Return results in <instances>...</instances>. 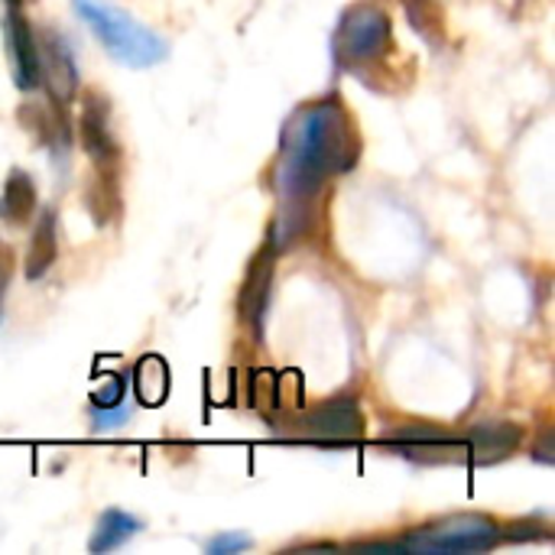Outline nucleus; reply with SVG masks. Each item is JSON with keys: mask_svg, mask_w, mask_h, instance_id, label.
Returning a JSON list of instances; mask_svg holds the SVG:
<instances>
[{"mask_svg": "<svg viewBox=\"0 0 555 555\" xmlns=\"http://www.w3.org/2000/svg\"><path fill=\"white\" fill-rule=\"evenodd\" d=\"M361 159V137L351 111L338 98L302 107L283 130V156L276 166V247L302 241L315 218L322 189L332 176H345Z\"/></svg>", "mask_w": 555, "mask_h": 555, "instance_id": "nucleus-1", "label": "nucleus"}, {"mask_svg": "<svg viewBox=\"0 0 555 555\" xmlns=\"http://www.w3.org/2000/svg\"><path fill=\"white\" fill-rule=\"evenodd\" d=\"M75 13L88 23L98 42L127 68H153L169 55V42L150 29L146 23L133 20L127 10L104 3V0H72Z\"/></svg>", "mask_w": 555, "mask_h": 555, "instance_id": "nucleus-2", "label": "nucleus"}, {"mask_svg": "<svg viewBox=\"0 0 555 555\" xmlns=\"http://www.w3.org/2000/svg\"><path fill=\"white\" fill-rule=\"evenodd\" d=\"M498 543H504V527L498 520H491L488 514H455L429 527L410 530L403 540L393 543V550L420 555L488 553Z\"/></svg>", "mask_w": 555, "mask_h": 555, "instance_id": "nucleus-3", "label": "nucleus"}, {"mask_svg": "<svg viewBox=\"0 0 555 555\" xmlns=\"http://www.w3.org/2000/svg\"><path fill=\"white\" fill-rule=\"evenodd\" d=\"M393 49V23L384 7L358 3L351 7L335 29V55L345 68H374Z\"/></svg>", "mask_w": 555, "mask_h": 555, "instance_id": "nucleus-4", "label": "nucleus"}, {"mask_svg": "<svg viewBox=\"0 0 555 555\" xmlns=\"http://www.w3.org/2000/svg\"><path fill=\"white\" fill-rule=\"evenodd\" d=\"M289 439L309 442V446H351L364 439V413L354 397H335L306 416H299L289 429Z\"/></svg>", "mask_w": 555, "mask_h": 555, "instance_id": "nucleus-5", "label": "nucleus"}, {"mask_svg": "<svg viewBox=\"0 0 555 555\" xmlns=\"http://www.w3.org/2000/svg\"><path fill=\"white\" fill-rule=\"evenodd\" d=\"M380 442L390 446V449H397V452L406 455L410 462H420V465L468 462L465 436H455V433H449V429H442V426H433V423L397 426V429H390Z\"/></svg>", "mask_w": 555, "mask_h": 555, "instance_id": "nucleus-6", "label": "nucleus"}, {"mask_svg": "<svg viewBox=\"0 0 555 555\" xmlns=\"http://www.w3.org/2000/svg\"><path fill=\"white\" fill-rule=\"evenodd\" d=\"M273 270H276V241L270 237L250 260L247 276L241 283V299H237V315L241 325L260 341L267 332V315H270V299H273Z\"/></svg>", "mask_w": 555, "mask_h": 555, "instance_id": "nucleus-7", "label": "nucleus"}, {"mask_svg": "<svg viewBox=\"0 0 555 555\" xmlns=\"http://www.w3.org/2000/svg\"><path fill=\"white\" fill-rule=\"evenodd\" d=\"M36 42H39V75H42L46 88L52 91V101L68 104L81 88L75 52H72L68 39L46 26V29H36Z\"/></svg>", "mask_w": 555, "mask_h": 555, "instance_id": "nucleus-8", "label": "nucleus"}, {"mask_svg": "<svg viewBox=\"0 0 555 555\" xmlns=\"http://www.w3.org/2000/svg\"><path fill=\"white\" fill-rule=\"evenodd\" d=\"M81 146L91 156L98 172H117L120 163V146L111 130V101L98 91L85 94L81 107Z\"/></svg>", "mask_w": 555, "mask_h": 555, "instance_id": "nucleus-9", "label": "nucleus"}, {"mask_svg": "<svg viewBox=\"0 0 555 555\" xmlns=\"http://www.w3.org/2000/svg\"><path fill=\"white\" fill-rule=\"evenodd\" d=\"M3 36H7V59H10V75L20 91H36L42 85L39 75V42L36 29L29 20L13 7L3 20Z\"/></svg>", "mask_w": 555, "mask_h": 555, "instance_id": "nucleus-10", "label": "nucleus"}, {"mask_svg": "<svg viewBox=\"0 0 555 555\" xmlns=\"http://www.w3.org/2000/svg\"><path fill=\"white\" fill-rule=\"evenodd\" d=\"M468 462L475 465H498L507 462L524 446V429L517 423H475L465 433Z\"/></svg>", "mask_w": 555, "mask_h": 555, "instance_id": "nucleus-11", "label": "nucleus"}, {"mask_svg": "<svg viewBox=\"0 0 555 555\" xmlns=\"http://www.w3.org/2000/svg\"><path fill=\"white\" fill-rule=\"evenodd\" d=\"M55 260H59V218L52 208H42L26 250V276L42 280L55 267Z\"/></svg>", "mask_w": 555, "mask_h": 555, "instance_id": "nucleus-12", "label": "nucleus"}, {"mask_svg": "<svg viewBox=\"0 0 555 555\" xmlns=\"http://www.w3.org/2000/svg\"><path fill=\"white\" fill-rule=\"evenodd\" d=\"M36 215V182L29 179L26 169H10L3 192H0V221L3 224H26Z\"/></svg>", "mask_w": 555, "mask_h": 555, "instance_id": "nucleus-13", "label": "nucleus"}, {"mask_svg": "<svg viewBox=\"0 0 555 555\" xmlns=\"http://www.w3.org/2000/svg\"><path fill=\"white\" fill-rule=\"evenodd\" d=\"M140 530H143V520H137V517L127 514V511L111 507V511H104V514L98 517L94 533H91V540H88V553L101 555L111 553V550H120V546L130 543Z\"/></svg>", "mask_w": 555, "mask_h": 555, "instance_id": "nucleus-14", "label": "nucleus"}, {"mask_svg": "<svg viewBox=\"0 0 555 555\" xmlns=\"http://www.w3.org/2000/svg\"><path fill=\"white\" fill-rule=\"evenodd\" d=\"M133 390H137V400L143 406H159L169 393V367L163 358L156 354H146L137 361L133 367Z\"/></svg>", "mask_w": 555, "mask_h": 555, "instance_id": "nucleus-15", "label": "nucleus"}, {"mask_svg": "<svg viewBox=\"0 0 555 555\" xmlns=\"http://www.w3.org/2000/svg\"><path fill=\"white\" fill-rule=\"evenodd\" d=\"M406 16L420 29L423 39L439 42V36H442V16H439V7L433 0H406Z\"/></svg>", "mask_w": 555, "mask_h": 555, "instance_id": "nucleus-16", "label": "nucleus"}, {"mask_svg": "<svg viewBox=\"0 0 555 555\" xmlns=\"http://www.w3.org/2000/svg\"><path fill=\"white\" fill-rule=\"evenodd\" d=\"M124 393H127V374H114L101 390L91 393V410H114V406H124Z\"/></svg>", "mask_w": 555, "mask_h": 555, "instance_id": "nucleus-17", "label": "nucleus"}, {"mask_svg": "<svg viewBox=\"0 0 555 555\" xmlns=\"http://www.w3.org/2000/svg\"><path fill=\"white\" fill-rule=\"evenodd\" d=\"M254 546V540L247 537V533H241V530H228V533H218L215 540H208L205 543V553L208 555H234V553H244V550H250Z\"/></svg>", "mask_w": 555, "mask_h": 555, "instance_id": "nucleus-18", "label": "nucleus"}, {"mask_svg": "<svg viewBox=\"0 0 555 555\" xmlns=\"http://www.w3.org/2000/svg\"><path fill=\"white\" fill-rule=\"evenodd\" d=\"M130 420V410L127 406H114V410H91V423L98 433H111V429H120L127 426Z\"/></svg>", "mask_w": 555, "mask_h": 555, "instance_id": "nucleus-19", "label": "nucleus"}, {"mask_svg": "<svg viewBox=\"0 0 555 555\" xmlns=\"http://www.w3.org/2000/svg\"><path fill=\"white\" fill-rule=\"evenodd\" d=\"M10 280H13V250L0 241V315H3V302H7Z\"/></svg>", "mask_w": 555, "mask_h": 555, "instance_id": "nucleus-20", "label": "nucleus"}, {"mask_svg": "<svg viewBox=\"0 0 555 555\" xmlns=\"http://www.w3.org/2000/svg\"><path fill=\"white\" fill-rule=\"evenodd\" d=\"M7 3H10V7H20V0H7Z\"/></svg>", "mask_w": 555, "mask_h": 555, "instance_id": "nucleus-21", "label": "nucleus"}]
</instances>
